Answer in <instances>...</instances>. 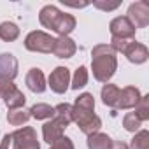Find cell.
<instances>
[{"mask_svg":"<svg viewBox=\"0 0 149 149\" xmlns=\"http://www.w3.org/2000/svg\"><path fill=\"white\" fill-rule=\"evenodd\" d=\"M133 40H135V39H116V37H112L111 42H109V46L114 49V53H125V49H126Z\"/></svg>","mask_w":149,"mask_h":149,"instance_id":"cell-27","label":"cell"},{"mask_svg":"<svg viewBox=\"0 0 149 149\" xmlns=\"http://www.w3.org/2000/svg\"><path fill=\"white\" fill-rule=\"evenodd\" d=\"M123 54L126 56V60H128L130 63L142 65V63H146V61H147V58H149V49H147L142 42L133 40V42L125 49V53H123Z\"/></svg>","mask_w":149,"mask_h":149,"instance_id":"cell-14","label":"cell"},{"mask_svg":"<svg viewBox=\"0 0 149 149\" xmlns=\"http://www.w3.org/2000/svg\"><path fill=\"white\" fill-rule=\"evenodd\" d=\"M30 118H32V116H30V111L25 109V107H21V109H11V111L7 112V121H9V125H13V126H21V125H25Z\"/></svg>","mask_w":149,"mask_h":149,"instance_id":"cell-20","label":"cell"},{"mask_svg":"<svg viewBox=\"0 0 149 149\" xmlns=\"http://www.w3.org/2000/svg\"><path fill=\"white\" fill-rule=\"evenodd\" d=\"M140 91L135 86H125L123 90H119V97L116 102V111H126V109H133L139 100H140Z\"/></svg>","mask_w":149,"mask_h":149,"instance_id":"cell-10","label":"cell"},{"mask_svg":"<svg viewBox=\"0 0 149 149\" xmlns=\"http://www.w3.org/2000/svg\"><path fill=\"white\" fill-rule=\"evenodd\" d=\"M49 149H74V142H72V139H68V137L63 135L61 139H58L56 142H53Z\"/></svg>","mask_w":149,"mask_h":149,"instance_id":"cell-29","label":"cell"},{"mask_svg":"<svg viewBox=\"0 0 149 149\" xmlns=\"http://www.w3.org/2000/svg\"><path fill=\"white\" fill-rule=\"evenodd\" d=\"M25 84L30 91L33 93H44L47 84H46V76H44V72L37 67L30 68L26 72V77H25Z\"/></svg>","mask_w":149,"mask_h":149,"instance_id":"cell-12","label":"cell"},{"mask_svg":"<svg viewBox=\"0 0 149 149\" xmlns=\"http://www.w3.org/2000/svg\"><path fill=\"white\" fill-rule=\"evenodd\" d=\"M19 37V26L13 21H2L0 23V39L4 42H14Z\"/></svg>","mask_w":149,"mask_h":149,"instance_id":"cell-19","label":"cell"},{"mask_svg":"<svg viewBox=\"0 0 149 149\" xmlns=\"http://www.w3.org/2000/svg\"><path fill=\"white\" fill-rule=\"evenodd\" d=\"M18 76V60L13 53H0V81H13Z\"/></svg>","mask_w":149,"mask_h":149,"instance_id":"cell-11","label":"cell"},{"mask_svg":"<svg viewBox=\"0 0 149 149\" xmlns=\"http://www.w3.org/2000/svg\"><path fill=\"white\" fill-rule=\"evenodd\" d=\"M60 9L56 7V6H44L42 9H40V13H39V21H40V25L44 26V28H49V30H53L54 28V23H56V19H58V16H60Z\"/></svg>","mask_w":149,"mask_h":149,"instance_id":"cell-16","label":"cell"},{"mask_svg":"<svg viewBox=\"0 0 149 149\" xmlns=\"http://www.w3.org/2000/svg\"><path fill=\"white\" fill-rule=\"evenodd\" d=\"M111 149H130V147H128V144H125V142H121V140H112Z\"/></svg>","mask_w":149,"mask_h":149,"instance_id":"cell-30","label":"cell"},{"mask_svg":"<svg viewBox=\"0 0 149 149\" xmlns=\"http://www.w3.org/2000/svg\"><path fill=\"white\" fill-rule=\"evenodd\" d=\"M135 111V116L140 119V121H147L149 119V95H142L139 104L133 107Z\"/></svg>","mask_w":149,"mask_h":149,"instance_id":"cell-24","label":"cell"},{"mask_svg":"<svg viewBox=\"0 0 149 149\" xmlns=\"http://www.w3.org/2000/svg\"><path fill=\"white\" fill-rule=\"evenodd\" d=\"M128 147H132V149H149V132L147 130H139L133 135Z\"/></svg>","mask_w":149,"mask_h":149,"instance_id":"cell-23","label":"cell"},{"mask_svg":"<svg viewBox=\"0 0 149 149\" xmlns=\"http://www.w3.org/2000/svg\"><path fill=\"white\" fill-rule=\"evenodd\" d=\"M30 116L35 119H51L54 118V107L47 105V104H35L30 109Z\"/></svg>","mask_w":149,"mask_h":149,"instance_id":"cell-22","label":"cell"},{"mask_svg":"<svg viewBox=\"0 0 149 149\" xmlns=\"http://www.w3.org/2000/svg\"><path fill=\"white\" fill-rule=\"evenodd\" d=\"M0 149H4V147H0Z\"/></svg>","mask_w":149,"mask_h":149,"instance_id":"cell-31","label":"cell"},{"mask_svg":"<svg viewBox=\"0 0 149 149\" xmlns=\"http://www.w3.org/2000/svg\"><path fill=\"white\" fill-rule=\"evenodd\" d=\"M126 18L130 19V23L137 28H146L149 25V6L144 0H139V2H133L128 7V14Z\"/></svg>","mask_w":149,"mask_h":149,"instance_id":"cell-8","label":"cell"},{"mask_svg":"<svg viewBox=\"0 0 149 149\" xmlns=\"http://www.w3.org/2000/svg\"><path fill=\"white\" fill-rule=\"evenodd\" d=\"M47 86L51 88V91L63 95L70 88V70L67 67H56L47 77Z\"/></svg>","mask_w":149,"mask_h":149,"instance_id":"cell-6","label":"cell"},{"mask_svg":"<svg viewBox=\"0 0 149 149\" xmlns=\"http://www.w3.org/2000/svg\"><path fill=\"white\" fill-rule=\"evenodd\" d=\"M54 46V37H51L49 33L42 32V30H33L25 37V47L32 53H51Z\"/></svg>","mask_w":149,"mask_h":149,"instance_id":"cell-3","label":"cell"},{"mask_svg":"<svg viewBox=\"0 0 149 149\" xmlns=\"http://www.w3.org/2000/svg\"><path fill=\"white\" fill-rule=\"evenodd\" d=\"M121 6V2L119 0H116V2H105V0H95L93 2V7H97V9H100V11H116L118 7Z\"/></svg>","mask_w":149,"mask_h":149,"instance_id":"cell-28","label":"cell"},{"mask_svg":"<svg viewBox=\"0 0 149 149\" xmlns=\"http://www.w3.org/2000/svg\"><path fill=\"white\" fill-rule=\"evenodd\" d=\"M100 95H102L104 105H107V107H111V109H116V102H118V97H119V88H118L116 84L105 83Z\"/></svg>","mask_w":149,"mask_h":149,"instance_id":"cell-18","label":"cell"},{"mask_svg":"<svg viewBox=\"0 0 149 149\" xmlns=\"http://www.w3.org/2000/svg\"><path fill=\"white\" fill-rule=\"evenodd\" d=\"M0 98L4 100L9 111L21 109L25 107V102H26V97L23 95V91L18 90V86L13 81H0Z\"/></svg>","mask_w":149,"mask_h":149,"instance_id":"cell-4","label":"cell"},{"mask_svg":"<svg viewBox=\"0 0 149 149\" xmlns=\"http://www.w3.org/2000/svg\"><path fill=\"white\" fill-rule=\"evenodd\" d=\"M11 135H13V147L14 149H40L37 132L32 126L18 128Z\"/></svg>","mask_w":149,"mask_h":149,"instance_id":"cell-5","label":"cell"},{"mask_svg":"<svg viewBox=\"0 0 149 149\" xmlns=\"http://www.w3.org/2000/svg\"><path fill=\"white\" fill-rule=\"evenodd\" d=\"M86 144H88V149H111V146H112V139H111L107 133L97 132V133L88 135Z\"/></svg>","mask_w":149,"mask_h":149,"instance_id":"cell-17","label":"cell"},{"mask_svg":"<svg viewBox=\"0 0 149 149\" xmlns=\"http://www.w3.org/2000/svg\"><path fill=\"white\" fill-rule=\"evenodd\" d=\"M54 116H58V118H63V119H67L68 123H72V105L70 104H58L56 107H54Z\"/></svg>","mask_w":149,"mask_h":149,"instance_id":"cell-26","label":"cell"},{"mask_svg":"<svg viewBox=\"0 0 149 149\" xmlns=\"http://www.w3.org/2000/svg\"><path fill=\"white\" fill-rule=\"evenodd\" d=\"M88 79H90V74H88V68L84 65L77 67L76 72H74L72 76V83H70V88L72 90H81L88 84Z\"/></svg>","mask_w":149,"mask_h":149,"instance_id":"cell-21","label":"cell"},{"mask_svg":"<svg viewBox=\"0 0 149 149\" xmlns=\"http://www.w3.org/2000/svg\"><path fill=\"white\" fill-rule=\"evenodd\" d=\"M68 125H70V123H68L67 119L58 118V116H54V118H51L49 121H46L44 126H42L44 142H47V144L51 146L53 142H56L58 139H61V137H63V132H65V128H67Z\"/></svg>","mask_w":149,"mask_h":149,"instance_id":"cell-7","label":"cell"},{"mask_svg":"<svg viewBox=\"0 0 149 149\" xmlns=\"http://www.w3.org/2000/svg\"><path fill=\"white\" fill-rule=\"evenodd\" d=\"M142 126V121L135 116V112H126L123 116V128L126 132H132V133H137Z\"/></svg>","mask_w":149,"mask_h":149,"instance_id":"cell-25","label":"cell"},{"mask_svg":"<svg viewBox=\"0 0 149 149\" xmlns=\"http://www.w3.org/2000/svg\"><path fill=\"white\" fill-rule=\"evenodd\" d=\"M72 121L79 126V130L84 135L97 133L102 126V119L95 114V111L83 109V107H77V105H72Z\"/></svg>","mask_w":149,"mask_h":149,"instance_id":"cell-2","label":"cell"},{"mask_svg":"<svg viewBox=\"0 0 149 149\" xmlns=\"http://www.w3.org/2000/svg\"><path fill=\"white\" fill-rule=\"evenodd\" d=\"M118 70V58L109 44H97L91 49V72L98 83H109Z\"/></svg>","mask_w":149,"mask_h":149,"instance_id":"cell-1","label":"cell"},{"mask_svg":"<svg viewBox=\"0 0 149 149\" xmlns=\"http://www.w3.org/2000/svg\"><path fill=\"white\" fill-rule=\"evenodd\" d=\"M109 32L116 39H135V26L126 16H116L109 23Z\"/></svg>","mask_w":149,"mask_h":149,"instance_id":"cell-9","label":"cell"},{"mask_svg":"<svg viewBox=\"0 0 149 149\" xmlns=\"http://www.w3.org/2000/svg\"><path fill=\"white\" fill-rule=\"evenodd\" d=\"M76 51H77V46L70 37H58V39H54V46H53L51 53L56 58L65 60V58H72L76 54Z\"/></svg>","mask_w":149,"mask_h":149,"instance_id":"cell-13","label":"cell"},{"mask_svg":"<svg viewBox=\"0 0 149 149\" xmlns=\"http://www.w3.org/2000/svg\"><path fill=\"white\" fill-rule=\"evenodd\" d=\"M76 25H77V21H76V18H74L72 14L60 13L53 32H56L58 37H68V33H72L74 30H76Z\"/></svg>","mask_w":149,"mask_h":149,"instance_id":"cell-15","label":"cell"}]
</instances>
